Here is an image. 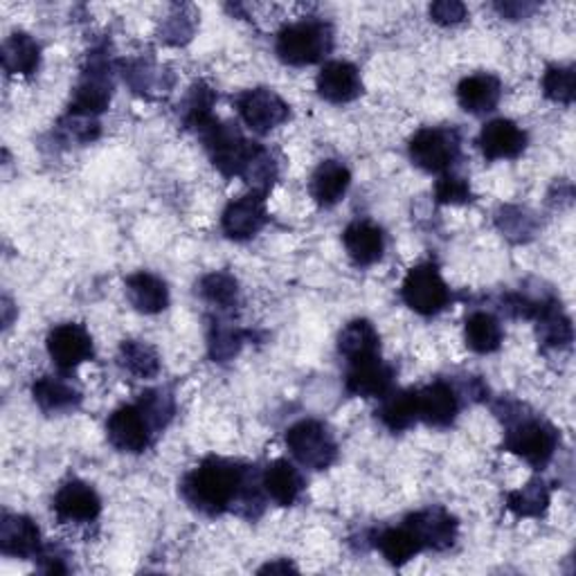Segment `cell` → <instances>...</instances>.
Masks as SVG:
<instances>
[{
	"mask_svg": "<svg viewBox=\"0 0 576 576\" xmlns=\"http://www.w3.org/2000/svg\"><path fill=\"white\" fill-rule=\"evenodd\" d=\"M286 448L291 455L311 470H326L339 459V444L331 430L315 419H302L286 430Z\"/></svg>",
	"mask_w": 576,
	"mask_h": 576,
	"instance_id": "obj_5",
	"label": "cell"
},
{
	"mask_svg": "<svg viewBox=\"0 0 576 576\" xmlns=\"http://www.w3.org/2000/svg\"><path fill=\"white\" fill-rule=\"evenodd\" d=\"M126 298L135 311L156 315L169 307V288L167 284L147 270H137L126 277Z\"/></svg>",
	"mask_w": 576,
	"mask_h": 576,
	"instance_id": "obj_23",
	"label": "cell"
},
{
	"mask_svg": "<svg viewBox=\"0 0 576 576\" xmlns=\"http://www.w3.org/2000/svg\"><path fill=\"white\" fill-rule=\"evenodd\" d=\"M401 298L408 309L430 318L451 304V288L435 264L423 262L408 270L401 284Z\"/></svg>",
	"mask_w": 576,
	"mask_h": 576,
	"instance_id": "obj_7",
	"label": "cell"
},
{
	"mask_svg": "<svg viewBox=\"0 0 576 576\" xmlns=\"http://www.w3.org/2000/svg\"><path fill=\"white\" fill-rule=\"evenodd\" d=\"M502 98V84L496 75L477 73L464 77L457 86V102L470 115H487L496 111Z\"/></svg>",
	"mask_w": 576,
	"mask_h": 576,
	"instance_id": "obj_20",
	"label": "cell"
},
{
	"mask_svg": "<svg viewBox=\"0 0 576 576\" xmlns=\"http://www.w3.org/2000/svg\"><path fill=\"white\" fill-rule=\"evenodd\" d=\"M435 199L442 206H464L473 201V191L466 178L455 174H442L435 185Z\"/></svg>",
	"mask_w": 576,
	"mask_h": 576,
	"instance_id": "obj_40",
	"label": "cell"
},
{
	"mask_svg": "<svg viewBox=\"0 0 576 576\" xmlns=\"http://www.w3.org/2000/svg\"><path fill=\"white\" fill-rule=\"evenodd\" d=\"M180 494L197 511L221 516L239 500L251 498V473L232 459L208 457L185 475Z\"/></svg>",
	"mask_w": 576,
	"mask_h": 576,
	"instance_id": "obj_1",
	"label": "cell"
},
{
	"mask_svg": "<svg viewBox=\"0 0 576 576\" xmlns=\"http://www.w3.org/2000/svg\"><path fill=\"white\" fill-rule=\"evenodd\" d=\"M403 524L410 527L423 550H435V552L451 550L459 536L457 518L451 511H446L444 507H430V509L417 511L408 516Z\"/></svg>",
	"mask_w": 576,
	"mask_h": 576,
	"instance_id": "obj_10",
	"label": "cell"
},
{
	"mask_svg": "<svg viewBox=\"0 0 576 576\" xmlns=\"http://www.w3.org/2000/svg\"><path fill=\"white\" fill-rule=\"evenodd\" d=\"M333 47V30L324 21L304 19L286 25L277 34V57L288 66H313L322 62Z\"/></svg>",
	"mask_w": 576,
	"mask_h": 576,
	"instance_id": "obj_2",
	"label": "cell"
},
{
	"mask_svg": "<svg viewBox=\"0 0 576 576\" xmlns=\"http://www.w3.org/2000/svg\"><path fill=\"white\" fill-rule=\"evenodd\" d=\"M62 126H64V131H66L73 140H77V142H81V144H88V142L100 137V122H98V118L79 115V113L68 111V115L62 120Z\"/></svg>",
	"mask_w": 576,
	"mask_h": 576,
	"instance_id": "obj_41",
	"label": "cell"
},
{
	"mask_svg": "<svg viewBox=\"0 0 576 576\" xmlns=\"http://www.w3.org/2000/svg\"><path fill=\"white\" fill-rule=\"evenodd\" d=\"M339 352L352 365L380 356V335L369 320H352L339 335Z\"/></svg>",
	"mask_w": 576,
	"mask_h": 576,
	"instance_id": "obj_25",
	"label": "cell"
},
{
	"mask_svg": "<svg viewBox=\"0 0 576 576\" xmlns=\"http://www.w3.org/2000/svg\"><path fill=\"white\" fill-rule=\"evenodd\" d=\"M574 88H576V77L572 66H550L543 75V92L545 98L569 107L574 102Z\"/></svg>",
	"mask_w": 576,
	"mask_h": 576,
	"instance_id": "obj_38",
	"label": "cell"
},
{
	"mask_svg": "<svg viewBox=\"0 0 576 576\" xmlns=\"http://www.w3.org/2000/svg\"><path fill=\"white\" fill-rule=\"evenodd\" d=\"M320 98L331 104H350L361 98L363 79L350 62H326L315 79Z\"/></svg>",
	"mask_w": 576,
	"mask_h": 576,
	"instance_id": "obj_17",
	"label": "cell"
},
{
	"mask_svg": "<svg viewBox=\"0 0 576 576\" xmlns=\"http://www.w3.org/2000/svg\"><path fill=\"white\" fill-rule=\"evenodd\" d=\"M466 5L457 3V0H440V3L430 5V19L437 25H457L466 19Z\"/></svg>",
	"mask_w": 576,
	"mask_h": 576,
	"instance_id": "obj_42",
	"label": "cell"
},
{
	"mask_svg": "<svg viewBox=\"0 0 576 576\" xmlns=\"http://www.w3.org/2000/svg\"><path fill=\"white\" fill-rule=\"evenodd\" d=\"M214 102H217V95L210 86H206L203 81L195 84L187 95V100L182 104V122L187 129H195L197 133L201 129H206L212 120H217L212 115V109H214Z\"/></svg>",
	"mask_w": 576,
	"mask_h": 576,
	"instance_id": "obj_34",
	"label": "cell"
},
{
	"mask_svg": "<svg viewBox=\"0 0 576 576\" xmlns=\"http://www.w3.org/2000/svg\"><path fill=\"white\" fill-rule=\"evenodd\" d=\"M345 388L352 397L383 399L395 390V369L388 363H383L380 356L352 363L347 369Z\"/></svg>",
	"mask_w": 576,
	"mask_h": 576,
	"instance_id": "obj_15",
	"label": "cell"
},
{
	"mask_svg": "<svg viewBox=\"0 0 576 576\" xmlns=\"http://www.w3.org/2000/svg\"><path fill=\"white\" fill-rule=\"evenodd\" d=\"M374 545L383 554V558H386L395 567H401V565L410 563L417 554L423 552L421 543L417 541V536L412 534V530H410L408 524L388 527V530L378 532Z\"/></svg>",
	"mask_w": 576,
	"mask_h": 576,
	"instance_id": "obj_29",
	"label": "cell"
},
{
	"mask_svg": "<svg viewBox=\"0 0 576 576\" xmlns=\"http://www.w3.org/2000/svg\"><path fill=\"white\" fill-rule=\"evenodd\" d=\"M38 64H41V47L30 34L14 32L3 43V66L10 75L32 77L38 70Z\"/></svg>",
	"mask_w": 576,
	"mask_h": 576,
	"instance_id": "obj_30",
	"label": "cell"
},
{
	"mask_svg": "<svg viewBox=\"0 0 576 576\" xmlns=\"http://www.w3.org/2000/svg\"><path fill=\"white\" fill-rule=\"evenodd\" d=\"M275 574V572H281V574H286V572H298V567L293 565V563H288V561H275V563H268V565H264L262 569H259V574Z\"/></svg>",
	"mask_w": 576,
	"mask_h": 576,
	"instance_id": "obj_44",
	"label": "cell"
},
{
	"mask_svg": "<svg viewBox=\"0 0 576 576\" xmlns=\"http://www.w3.org/2000/svg\"><path fill=\"white\" fill-rule=\"evenodd\" d=\"M0 552L10 558H38L43 552L38 524L21 513H5L0 520Z\"/></svg>",
	"mask_w": 576,
	"mask_h": 576,
	"instance_id": "obj_14",
	"label": "cell"
},
{
	"mask_svg": "<svg viewBox=\"0 0 576 576\" xmlns=\"http://www.w3.org/2000/svg\"><path fill=\"white\" fill-rule=\"evenodd\" d=\"M352 185V171L341 160H324L311 176V197L322 208L339 206Z\"/></svg>",
	"mask_w": 576,
	"mask_h": 576,
	"instance_id": "obj_22",
	"label": "cell"
},
{
	"mask_svg": "<svg viewBox=\"0 0 576 576\" xmlns=\"http://www.w3.org/2000/svg\"><path fill=\"white\" fill-rule=\"evenodd\" d=\"M343 244L356 266H374L386 253V234L372 221H354L343 232Z\"/></svg>",
	"mask_w": 576,
	"mask_h": 576,
	"instance_id": "obj_21",
	"label": "cell"
},
{
	"mask_svg": "<svg viewBox=\"0 0 576 576\" xmlns=\"http://www.w3.org/2000/svg\"><path fill=\"white\" fill-rule=\"evenodd\" d=\"M203 147L212 160V165L228 178L239 176L242 178L257 142H251L244 137V133L239 131L234 124L212 120L206 129L199 131Z\"/></svg>",
	"mask_w": 576,
	"mask_h": 576,
	"instance_id": "obj_4",
	"label": "cell"
},
{
	"mask_svg": "<svg viewBox=\"0 0 576 576\" xmlns=\"http://www.w3.org/2000/svg\"><path fill=\"white\" fill-rule=\"evenodd\" d=\"M464 339L475 354H494L500 350L505 331L500 320L489 311H475L466 318Z\"/></svg>",
	"mask_w": 576,
	"mask_h": 576,
	"instance_id": "obj_27",
	"label": "cell"
},
{
	"mask_svg": "<svg viewBox=\"0 0 576 576\" xmlns=\"http://www.w3.org/2000/svg\"><path fill=\"white\" fill-rule=\"evenodd\" d=\"M246 335L242 329H236L232 322H214L210 331V354L214 361L225 363L232 361L242 345L246 343Z\"/></svg>",
	"mask_w": 576,
	"mask_h": 576,
	"instance_id": "obj_37",
	"label": "cell"
},
{
	"mask_svg": "<svg viewBox=\"0 0 576 576\" xmlns=\"http://www.w3.org/2000/svg\"><path fill=\"white\" fill-rule=\"evenodd\" d=\"M462 152V140L455 129L425 126L408 144L410 160L428 174H448Z\"/></svg>",
	"mask_w": 576,
	"mask_h": 576,
	"instance_id": "obj_6",
	"label": "cell"
},
{
	"mask_svg": "<svg viewBox=\"0 0 576 576\" xmlns=\"http://www.w3.org/2000/svg\"><path fill=\"white\" fill-rule=\"evenodd\" d=\"M380 401H383V406L376 414L388 430L403 432L419 421L417 390H399V392L392 390L388 397H383Z\"/></svg>",
	"mask_w": 576,
	"mask_h": 576,
	"instance_id": "obj_31",
	"label": "cell"
},
{
	"mask_svg": "<svg viewBox=\"0 0 576 576\" xmlns=\"http://www.w3.org/2000/svg\"><path fill=\"white\" fill-rule=\"evenodd\" d=\"M550 487L543 479H532L522 489L507 494V509L516 518H541L550 509Z\"/></svg>",
	"mask_w": 576,
	"mask_h": 576,
	"instance_id": "obj_32",
	"label": "cell"
},
{
	"mask_svg": "<svg viewBox=\"0 0 576 576\" xmlns=\"http://www.w3.org/2000/svg\"><path fill=\"white\" fill-rule=\"evenodd\" d=\"M118 358L120 365L135 378H156L160 374V356L149 343L124 341Z\"/></svg>",
	"mask_w": 576,
	"mask_h": 576,
	"instance_id": "obj_33",
	"label": "cell"
},
{
	"mask_svg": "<svg viewBox=\"0 0 576 576\" xmlns=\"http://www.w3.org/2000/svg\"><path fill=\"white\" fill-rule=\"evenodd\" d=\"M107 435L118 451L137 455L152 446V437L156 435V430L152 428L147 414H144L142 408L135 403V406H122L109 417Z\"/></svg>",
	"mask_w": 576,
	"mask_h": 576,
	"instance_id": "obj_9",
	"label": "cell"
},
{
	"mask_svg": "<svg viewBox=\"0 0 576 576\" xmlns=\"http://www.w3.org/2000/svg\"><path fill=\"white\" fill-rule=\"evenodd\" d=\"M137 406L142 408L144 414H147V419H149V423L156 432L167 428V423L174 419V412H176L174 399L165 390H149V392L140 395Z\"/></svg>",
	"mask_w": 576,
	"mask_h": 576,
	"instance_id": "obj_39",
	"label": "cell"
},
{
	"mask_svg": "<svg viewBox=\"0 0 576 576\" xmlns=\"http://www.w3.org/2000/svg\"><path fill=\"white\" fill-rule=\"evenodd\" d=\"M266 223H268L266 197L259 195V191H251V195L228 203L221 217L223 232L230 239H234V242H248V239L262 232Z\"/></svg>",
	"mask_w": 576,
	"mask_h": 576,
	"instance_id": "obj_13",
	"label": "cell"
},
{
	"mask_svg": "<svg viewBox=\"0 0 576 576\" xmlns=\"http://www.w3.org/2000/svg\"><path fill=\"white\" fill-rule=\"evenodd\" d=\"M534 320L536 331H539V341L545 347H565L572 343V320L567 318V313L563 311L561 302H556L554 298L543 300V304L539 307Z\"/></svg>",
	"mask_w": 576,
	"mask_h": 576,
	"instance_id": "obj_28",
	"label": "cell"
},
{
	"mask_svg": "<svg viewBox=\"0 0 576 576\" xmlns=\"http://www.w3.org/2000/svg\"><path fill=\"white\" fill-rule=\"evenodd\" d=\"M262 487L275 505L293 507L304 491V477H302L300 468H296L291 462L275 459L264 470Z\"/></svg>",
	"mask_w": 576,
	"mask_h": 576,
	"instance_id": "obj_24",
	"label": "cell"
},
{
	"mask_svg": "<svg viewBox=\"0 0 576 576\" xmlns=\"http://www.w3.org/2000/svg\"><path fill=\"white\" fill-rule=\"evenodd\" d=\"M32 397L43 412L62 414L81 403V392L62 376H41L32 386Z\"/></svg>",
	"mask_w": 576,
	"mask_h": 576,
	"instance_id": "obj_26",
	"label": "cell"
},
{
	"mask_svg": "<svg viewBox=\"0 0 576 576\" xmlns=\"http://www.w3.org/2000/svg\"><path fill=\"white\" fill-rule=\"evenodd\" d=\"M199 293L217 309H234L239 300V281L223 270H214L199 281Z\"/></svg>",
	"mask_w": 576,
	"mask_h": 576,
	"instance_id": "obj_35",
	"label": "cell"
},
{
	"mask_svg": "<svg viewBox=\"0 0 576 576\" xmlns=\"http://www.w3.org/2000/svg\"><path fill=\"white\" fill-rule=\"evenodd\" d=\"M113 98V84H111V75L104 62L95 59L90 62V66L84 70L75 92H73V104L68 111L79 113V115H90V118H98L100 113H104L111 104Z\"/></svg>",
	"mask_w": 576,
	"mask_h": 576,
	"instance_id": "obj_12",
	"label": "cell"
},
{
	"mask_svg": "<svg viewBox=\"0 0 576 576\" xmlns=\"http://www.w3.org/2000/svg\"><path fill=\"white\" fill-rule=\"evenodd\" d=\"M417 410L419 421L425 425L448 428L459 414V397L446 380L428 383L425 388L417 390Z\"/></svg>",
	"mask_w": 576,
	"mask_h": 576,
	"instance_id": "obj_18",
	"label": "cell"
},
{
	"mask_svg": "<svg viewBox=\"0 0 576 576\" xmlns=\"http://www.w3.org/2000/svg\"><path fill=\"white\" fill-rule=\"evenodd\" d=\"M53 511L62 522H92L102 513V498L90 485L81 483V479H70V483H66L57 491L53 500Z\"/></svg>",
	"mask_w": 576,
	"mask_h": 576,
	"instance_id": "obj_16",
	"label": "cell"
},
{
	"mask_svg": "<svg viewBox=\"0 0 576 576\" xmlns=\"http://www.w3.org/2000/svg\"><path fill=\"white\" fill-rule=\"evenodd\" d=\"M45 345H47V354H51L53 363L62 372H73L95 356L90 333L86 331V326L75 322L55 326L51 333H47Z\"/></svg>",
	"mask_w": 576,
	"mask_h": 576,
	"instance_id": "obj_11",
	"label": "cell"
},
{
	"mask_svg": "<svg viewBox=\"0 0 576 576\" xmlns=\"http://www.w3.org/2000/svg\"><path fill=\"white\" fill-rule=\"evenodd\" d=\"M502 221H513V228H509L505 234L507 236H518V242H522V239L527 234H532L534 232V221L527 217L520 208H502L500 217Z\"/></svg>",
	"mask_w": 576,
	"mask_h": 576,
	"instance_id": "obj_43",
	"label": "cell"
},
{
	"mask_svg": "<svg viewBox=\"0 0 576 576\" xmlns=\"http://www.w3.org/2000/svg\"><path fill=\"white\" fill-rule=\"evenodd\" d=\"M502 448L518 455L534 468H545L558 451V432L543 419L516 414L513 419H507V435Z\"/></svg>",
	"mask_w": 576,
	"mask_h": 576,
	"instance_id": "obj_3",
	"label": "cell"
},
{
	"mask_svg": "<svg viewBox=\"0 0 576 576\" xmlns=\"http://www.w3.org/2000/svg\"><path fill=\"white\" fill-rule=\"evenodd\" d=\"M242 178L253 187V191H259V195H268V189L277 180V163L270 156V152L262 144H257Z\"/></svg>",
	"mask_w": 576,
	"mask_h": 576,
	"instance_id": "obj_36",
	"label": "cell"
},
{
	"mask_svg": "<svg viewBox=\"0 0 576 576\" xmlns=\"http://www.w3.org/2000/svg\"><path fill=\"white\" fill-rule=\"evenodd\" d=\"M234 104L239 118H242L244 124L255 133H270L291 118V107L270 88L246 90L239 95Z\"/></svg>",
	"mask_w": 576,
	"mask_h": 576,
	"instance_id": "obj_8",
	"label": "cell"
},
{
	"mask_svg": "<svg viewBox=\"0 0 576 576\" xmlns=\"http://www.w3.org/2000/svg\"><path fill=\"white\" fill-rule=\"evenodd\" d=\"M477 147L487 160H513L527 147V133L511 120H491L479 131Z\"/></svg>",
	"mask_w": 576,
	"mask_h": 576,
	"instance_id": "obj_19",
	"label": "cell"
}]
</instances>
